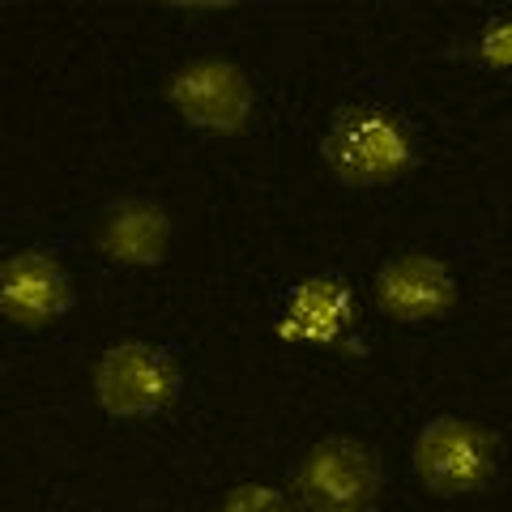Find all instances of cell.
Listing matches in <instances>:
<instances>
[{
	"instance_id": "6da1fadb",
	"label": "cell",
	"mask_w": 512,
	"mask_h": 512,
	"mask_svg": "<svg viewBox=\"0 0 512 512\" xmlns=\"http://www.w3.org/2000/svg\"><path fill=\"white\" fill-rule=\"evenodd\" d=\"M329 171L346 188H389L414 167L406 124L384 107H346L320 141Z\"/></svg>"
},
{
	"instance_id": "7a4b0ae2",
	"label": "cell",
	"mask_w": 512,
	"mask_h": 512,
	"mask_svg": "<svg viewBox=\"0 0 512 512\" xmlns=\"http://www.w3.org/2000/svg\"><path fill=\"white\" fill-rule=\"evenodd\" d=\"M414 478L440 500L483 491L500 470V440L483 423L440 414L414 440Z\"/></svg>"
},
{
	"instance_id": "3957f363",
	"label": "cell",
	"mask_w": 512,
	"mask_h": 512,
	"mask_svg": "<svg viewBox=\"0 0 512 512\" xmlns=\"http://www.w3.org/2000/svg\"><path fill=\"white\" fill-rule=\"evenodd\" d=\"M380 483V457L350 436L312 444L295 470V495L303 512H376Z\"/></svg>"
},
{
	"instance_id": "277c9868",
	"label": "cell",
	"mask_w": 512,
	"mask_h": 512,
	"mask_svg": "<svg viewBox=\"0 0 512 512\" xmlns=\"http://www.w3.org/2000/svg\"><path fill=\"white\" fill-rule=\"evenodd\" d=\"M94 393L111 419H150L175 402L180 367L150 342H120L94 363Z\"/></svg>"
},
{
	"instance_id": "5b68a950",
	"label": "cell",
	"mask_w": 512,
	"mask_h": 512,
	"mask_svg": "<svg viewBox=\"0 0 512 512\" xmlns=\"http://www.w3.org/2000/svg\"><path fill=\"white\" fill-rule=\"evenodd\" d=\"M167 99L188 124L210 133H244L252 120V82L231 60H192L167 82Z\"/></svg>"
},
{
	"instance_id": "8992f818",
	"label": "cell",
	"mask_w": 512,
	"mask_h": 512,
	"mask_svg": "<svg viewBox=\"0 0 512 512\" xmlns=\"http://www.w3.org/2000/svg\"><path fill=\"white\" fill-rule=\"evenodd\" d=\"M73 308V278L52 252H18L0 261V316L22 329H47Z\"/></svg>"
},
{
	"instance_id": "52a82bcc",
	"label": "cell",
	"mask_w": 512,
	"mask_h": 512,
	"mask_svg": "<svg viewBox=\"0 0 512 512\" xmlns=\"http://www.w3.org/2000/svg\"><path fill=\"white\" fill-rule=\"evenodd\" d=\"M376 308L384 316L402 320V325H427L453 312L457 303V282L448 274V265L436 256L410 252L402 261H389L376 274Z\"/></svg>"
},
{
	"instance_id": "ba28073f",
	"label": "cell",
	"mask_w": 512,
	"mask_h": 512,
	"mask_svg": "<svg viewBox=\"0 0 512 512\" xmlns=\"http://www.w3.org/2000/svg\"><path fill=\"white\" fill-rule=\"evenodd\" d=\"M94 239H99L103 256L120 265H158L171 244V218L163 205H154L146 197H128L99 214Z\"/></svg>"
},
{
	"instance_id": "9c48e42d",
	"label": "cell",
	"mask_w": 512,
	"mask_h": 512,
	"mask_svg": "<svg viewBox=\"0 0 512 512\" xmlns=\"http://www.w3.org/2000/svg\"><path fill=\"white\" fill-rule=\"evenodd\" d=\"M355 320V295L342 278H308L286 299L282 338L295 342H338Z\"/></svg>"
},
{
	"instance_id": "30bf717a",
	"label": "cell",
	"mask_w": 512,
	"mask_h": 512,
	"mask_svg": "<svg viewBox=\"0 0 512 512\" xmlns=\"http://www.w3.org/2000/svg\"><path fill=\"white\" fill-rule=\"evenodd\" d=\"M218 512H291V504H286V495L274 491V487H261V483H244L222 495Z\"/></svg>"
},
{
	"instance_id": "8fae6325",
	"label": "cell",
	"mask_w": 512,
	"mask_h": 512,
	"mask_svg": "<svg viewBox=\"0 0 512 512\" xmlns=\"http://www.w3.org/2000/svg\"><path fill=\"white\" fill-rule=\"evenodd\" d=\"M483 60H487V64H508V26H500V39H495V30H487Z\"/></svg>"
}]
</instances>
